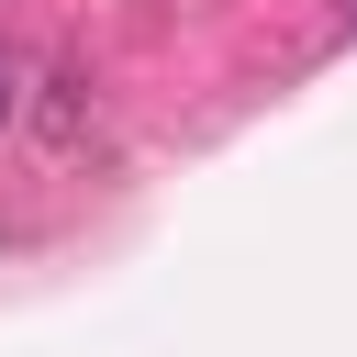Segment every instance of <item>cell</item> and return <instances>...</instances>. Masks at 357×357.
Segmentation results:
<instances>
[{
  "instance_id": "cell-1",
  "label": "cell",
  "mask_w": 357,
  "mask_h": 357,
  "mask_svg": "<svg viewBox=\"0 0 357 357\" xmlns=\"http://www.w3.org/2000/svg\"><path fill=\"white\" fill-rule=\"evenodd\" d=\"M0 112H11V78H0Z\"/></svg>"
},
{
  "instance_id": "cell-2",
  "label": "cell",
  "mask_w": 357,
  "mask_h": 357,
  "mask_svg": "<svg viewBox=\"0 0 357 357\" xmlns=\"http://www.w3.org/2000/svg\"><path fill=\"white\" fill-rule=\"evenodd\" d=\"M346 22H357V0H346Z\"/></svg>"
}]
</instances>
